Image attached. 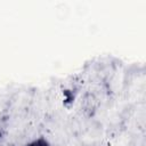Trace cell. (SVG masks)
Wrapping results in <instances>:
<instances>
[{"mask_svg":"<svg viewBox=\"0 0 146 146\" xmlns=\"http://www.w3.org/2000/svg\"><path fill=\"white\" fill-rule=\"evenodd\" d=\"M24 146H51V144L44 137H36V138L30 140L29 143H26Z\"/></svg>","mask_w":146,"mask_h":146,"instance_id":"obj_1","label":"cell"},{"mask_svg":"<svg viewBox=\"0 0 146 146\" xmlns=\"http://www.w3.org/2000/svg\"><path fill=\"white\" fill-rule=\"evenodd\" d=\"M0 137H1V136H0Z\"/></svg>","mask_w":146,"mask_h":146,"instance_id":"obj_2","label":"cell"}]
</instances>
